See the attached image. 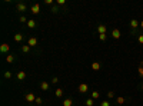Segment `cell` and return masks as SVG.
Here are the masks:
<instances>
[{
  "instance_id": "1",
  "label": "cell",
  "mask_w": 143,
  "mask_h": 106,
  "mask_svg": "<svg viewBox=\"0 0 143 106\" xmlns=\"http://www.w3.org/2000/svg\"><path fill=\"white\" fill-rule=\"evenodd\" d=\"M77 90H79V93H86V92L89 90V86H87L86 83H80L79 88H77Z\"/></svg>"
},
{
  "instance_id": "2",
  "label": "cell",
  "mask_w": 143,
  "mask_h": 106,
  "mask_svg": "<svg viewBox=\"0 0 143 106\" xmlns=\"http://www.w3.org/2000/svg\"><path fill=\"white\" fill-rule=\"evenodd\" d=\"M24 99H26V102H29V103H33V102H36V96H34L33 93H27V95L24 96Z\"/></svg>"
},
{
  "instance_id": "3",
  "label": "cell",
  "mask_w": 143,
  "mask_h": 106,
  "mask_svg": "<svg viewBox=\"0 0 143 106\" xmlns=\"http://www.w3.org/2000/svg\"><path fill=\"white\" fill-rule=\"evenodd\" d=\"M130 26H132V29H133V30H136V29L140 26V22H137L136 19H133V20H130Z\"/></svg>"
},
{
  "instance_id": "4",
  "label": "cell",
  "mask_w": 143,
  "mask_h": 106,
  "mask_svg": "<svg viewBox=\"0 0 143 106\" xmlns=\"http://www.w3.org/2000/svg\"><path fill=\"white\" fill-rule=\"evenodd\" d=\"M97 32H99V34H106V32H107V27H106L105 24H99V27H97Z\"/></svg>"
},
{
  "instance_id": "5",
  "label": "cell",
  "mask_w": 143,
  "mask_h": 106,
  "mask_svg": "<svg viewBox=\"0 0 143 106\" xmlns=\"http://www.w3.org/2000/svg\"><path fill=\"white\" fill-rule=\"evenodd\" d=\"M39 12H40V4H39V3L33 4V6H32V13H33V15H37Z\"/></svg>"
},
{
  "instance_id": "6",
  "label": "cell",
  "mask_w": 143,
  "mask_h": 106,
  "mask_svg": "<svg viewBox=\"0 0 143 106\" xmlns=\"http://www.w3.org/2000/svg\"><path fill=\"white\" fill-rule=\"evenodd\" d=\"M9 50H10V46L7 45V43H3V45L0 46V52L1 53H7Z\"/></svg>"
},
{
  "instance_id": "7",
  "label": "cell",
  "mask_w": 143,
  "mask_h": 106,
  "mask_svg": "<svg viewBox=\"0 0 143 106\" xmlns=\"http://www.w3.org/2000/svg\"><path fill=\"white\" fill-rule=\"evenodd\" d=\"M112 37H113V39H119V37H120V30H119V29H113V30H112Z\"/></svg>"
},
{
  "instance_id": "8",
  "label": "cell",
  "mask_w": 143,
  "mask_h": 106,
  "mask_svg": "<svg viewBox=\"0 0 143 106\" xmlns=\"http://www.w3.org/2000/svg\"><path fill=\"white\" fill-rule=\"evenodd\" d=\"M27 45L30 46V47L36 46V45H37V39H36V37H30V39L27 40Z\"/></svg>"
},
{
  "instance_id": "9",
  "label": "cell",
  "mask_w": 143,
  "mask_h": 106,
  "mask_svg": "<svg viewBox=\"0 0 143 106\" xmlns=\"http://www.w3.org/2000/svg\"><path fill=\"white\" fill-rule=\"evenodd\" d=\"M100 67H102V65H100L99 62H93V63H92V69H93L95 72H97V70H100Z\"/></svg>"
},
{
  "instance_id": "10",
  "label": "cell",
  "mask_w": 143,
  "mask_h": 106,
  "mask_svg": "<svg viewBox=\"0 0 143 106\" xmlns=\"http://www.w3.org/2000/svg\"><path fill=\"white\" fill-rule=\"evenodd\" d=\"M17 79H19V80H24V79H26V72L20 70V72L17 73Z\"/></svg>"
},
{
  "instance_id": "11",
  "label": "cell",
  "mask_w": 143,
  "mask_h": 106,
  "mask_svg": "<svg viewBox=\"0 0 143 106\" xmlns=\"http://www.w3.org/2000/svg\"><path fill=\"white\" fill-rule=\"evenodd\" d=\"M40 89H42V90H47V89H49V83L43 80V82L40 83Z\"/></svg>"
},
{
  "instance_id": "12",
  "label": "cell",
  "mask_w": 143,
  "mask_h": 106,
  "mask_svg": "<svg viewBox=\"0 0 143 106\" xmlns=\"http://www.w3.org/2000/svg\"><path fill=\"white\" fill-rule=\"evenodd\" d=\"M17 10H19V12H24V10H26V4L19 3V4H17Z\"/></svg>"
},
{
  "instance_id": "13",
  "label": "cell",
  "mask_w": 143,
  "mask_h": 106,
  "mask_svg": "<svg viewBox=\"0 0 143 106\" xmlns=\"http://www.w3.org/2000/svg\"><path fill=\"white\" fill-rule=\"evenodd\" d=\"M34 26H36V22H34L33 19H30V20L27 22V27H29V29H33Z\"/></svg>"
},
{
  "instance_id": "14",
  "label": "cell",
  "mask_w": 143,
  "mask_h": 106,
  "mask_svg": "<svg viewBox=\"0 0 143 106\" xmlns=\"http://www.w3.org/2000/svg\"><path fill=\"white\" fill-rule=\"evenodd\" d=\"M99 98H100V92H97V90L92 92V99H99Z\"/></svg>"
},
{
  "instance_id": "15",
  "label": "cell",
  "mask_w": 143,
  "mask_h": 106,
  "mask_svg": "<svg viewBox=\"0 0 143 106\" xmlns=\"http://www.w3.org/2000/svg\"><path fill=\"white\" fill-rule=\"evenodd\" d=\"M72 105H73L72 99H64L63 100V106H72Z\"/></svg>"
},
{
  "instance_id": "16",
  "label": "cell",
  "mask_w": 143,
  "mask_h": 106,
  "mask_svg": "<svg viewBox=\"0 0 143 106\" xmlns=\"http://www.w3.org/2000/svg\"><path fill=\"white\" fill-rule=\"evenodd\" d=\"M15 40H16V42H22V40H23V34H20V33L15 34Z\"/></svg>"
},
{
  "instance_id": "17",
  "label": "cell",
  "mask_w": 143,
  "mask_h": 106,
  "mask_svg": "<svg viewBox=\"0 0 143 106\" xmlns=\"http://www.w3.org/2000/svg\"><path fill=\"white\" fill-rule=\"evenodd\" d=\"M54 95H56L57 98H60V96L63 95V89H60V88H59V89H56V90H54Z\"/></svg>"
},
{
  "instance_id": "18",
  "label": "cell",
  "mask_w": 143,
  "mask_h": 106,
  "mask_svg": "<svg viewBox=\"0 0 143 106\" xmlns=\"http://www.w3.org/2000/svg\"><path fill=\"white\" fill-rule=\"evenodd\" d=\"M13 60H15V56H12V55H7L6 62H7V63H13Z\"/></svg>"
},
{
  "instance_id": "19",
  "label": "cell",
  "mask_w": 143,
  "mask_h": 106,
  "mask_svg": "<svg viewBox=\"0 0 143 106\" xmlns=\"http://www.w3.org/2000/svg\"><path fill=\"white\" fill-rule=\"evenodd\" d=\"M29 50H30V46H29V45H26V46H22V52H23V53H27Z\"/></svg>"
},
{
  "instance_id": "20",
  "label": "cell",
  "mask_w": 143,
  "mask_h": 106,
  "mask_svg": "<svg viewBox=\"0 0 143 106\" xmlns=\"http://www.w3.org/2000/svg\"><path fill=\"white\" fill-rule=\"evenodd\" d=\"M125 103V98L123 96H119L117 98V105H123Z\"/></svg>"
},
{
  "instance_id": "21",
  "label": "cell",
  "mask_w": 143,
  "mask_h": 106,
  "mask_svg": "<svg viewBox=\"0 0 143 106\" xmlns=\"http://www.w3.org/2000/svg\"><path fill=\"white\" fill-rule=\"evenodd\" d=\"M93 105H95V102H93V99H92V98L86 100V106H93Z\"/></svg>"
},
{
  "instance_id": "22",
  "label": "cell",
  "mask_w": 143,
  "mask_h": 106,
  "mask_svg": "<svg viewBox=\"0 0 143 106\" xmlns=\"http://www.w3.org/2000/svg\"><path fill=\"white\" fill-rule=\"evenodd\" d=\"M100 106H110V102L109 100H103V102H100Z\"/></svg>"
},
{
  "instance_id": "23",
  "label": "cell",
  "mask_w": 143,
  "mask_h": 106,
  "mask_svg": "<svg viewBox=\"0 0 143 106\" xmlns=\"http://www.w3.org/2000/svg\"><path fill=\"white\" fill-rule=\"evenodd\" d=\"M107 98H109V99H113V98H114V92H107Z\"/></svg>"
},
{
  "instance_id": "24",
  "label": "cell",
  "mask_w": 143,
  "mask_h": 106,
  "mask_svg": "<svg viewBox=\"0 0 143 106\" xmlns=\"http://www.w3.org/2000/svg\"><path fill=\"white\" fill-rule=\"evenodd\" d=\"M137 72H139V76H140V77H143V67H142V66L137 69Z\"/></svg>"
},
{
  "instance_id": "25",
  "label": "cell",
  "mask_w": 143,
  "mask_h": 106,
  "mask_svg": "<svg viewBox=\"0 0 143 106\" xmlns=\"http://www.w3.org/2000/svg\"><path fill=\"white\" fill-rule=\"evenodd\" d=\"M20 22H22V23H26V22H29V20H27L24 16H20Z\"/></svg>"
},
{
  "instance_id": "26",
  "label": "cell",
  "mask_w": 143,
  "mask_h": 106,
  "mask_svg": "<svg viewBox=\"0 0 143 106\" xmlns=\"http://www.w3.org/2000/svg\"><path fill=\"white\" fill-rule=\"evenodd\" d=\"M99 39H100L102 42H105V40H106V34H99Z\"/></svg>"
},
{
  "instance_id": "27",
  "label": "cell",
  "mask_w": 143,
  "mask_h": 106,
  "mask_svg": "<svg viewBox=\"0 0 143 106\" xmlns=\"http://www.w3.org/2000/svg\"><path fill=\"white\" fill-rule=\"evenodd\" d=\"M4 77H6V79H10V77H12V73H10V72H6V73H4Z\"/></svg>"
},
{
  "instance_id": "28",
  "label": "cell",
  "mask_w": 143,
  "mask_h": 106,
  "mask_svg": "<svg viewBox=\"0 0 143 106\" xmlns=\"http://www.w3.org/2000/svg\"><path fill=\"white\" fill-rule=\"evenodd\" d=\"M57 82H59V79H57V77H56V76H54V77H53V79H52V83H53V85H56V83H57Z\"/></svg>"
},
{
  "instance_id": "29",
  "label": "cell",
  "mask_w": 143,
  "mask_h": 106,
  "mask_svg": "<svg viewBox=\"0 0 143 106\" xmlns=\"http://www.w3.org/2000/svg\"><path fill=\"white\" fill-rule=\"evenodd\" d=\"M137 40H139L140 45H143V34H139V39H137Z\"/></svg>"
},
{
  "instance_id": "30",
  "label": "cell",
  "mask_w": 143,
  "mask_h": 106,
  "mask_svg": "<svg viewBox=\"0 0 143 106\" xmlns=\"http://www.w3.org/2000/svg\"><path fill=\"white\" fill-rule=\"evenodd\" d=\"M52 12H53V13H57V12H59V9H57V6H53V9H52Z\"/></svg>"
},
{
  "instance_id": "31",
  "label": "cell",
  "mask_w": 143,
  "mask_h": 106,
  "mask_svg": "<svg viewBox=\"0 0 143 106\" xmlns=\"http://www.w3.org/2000/svg\"><path fill=\"white\" fill-rule=\"evenodd\" d=\"M42 102H43V100H42V98H36V103H37V105H40Z\"/></svg>"
},
{
  "instance_id": "32",
  "label": "cell",
  "mask_w": 143,
  "mask_h": 106,
  "mask_svg": "<svg viewBox=\"0 0 143 106\" xmlns=\"http://www.w3.org/2000/svg\"><path fill=\"white\" fill-rule=\"evenodd\" d=\"M46 4H53V0H45Z\"/></svg>"
},
{
  "instance_id": "33",
  "label": "cell",
  "mask_w": 143,
  "mask_h": 106,
  "mask_svg": "<svg viewBox=\"0 0 143 106\" xmlns=\"http://www.w3.org/2000/svg\"><path fill=\"white\" fill-rule=\"evenodd\" d=\"M64 3H66L64 0H57V4H64Z\"/></svg>"
},
{
  "instance_id": "34",
  "label": "cell",
  "mask_w": 143,
  "mask_h": 106,
  "mask_svg": "<svg viewBox=\"0 0 143 106\" xmlns=\"http://www.w3.org/2000/svg\"><path fill=\"white\" fill-rule=\"evenodd\" d=\"M140 27L143 29V22H140Z\"/></svg>"
},
{
  "instance_id": "35",
  "label": "cell",
  "mask_w": 143,
  "mask_h": 106,
  "mask_svg": "<svg viewBox=\"0 0 143 106\" xmlns=\"http://www.w3.org/2000/svg\"><path fill=\"white\" fill-rule=\"evenodd\" d=\"M140 66H142V67H143V62H142V63H140Z\"/></svg>"
},
{
  "instance_id": "36",
  "label": "cell",
  "mask_w": 143,
  "mask_h": 106,
  "mask_svg": "<svg viewBox=\"0 0 143 106\" xmlns=\"http://www.w3.org/2000/svg\"><path fill=\"white\" fill-rule=\"evenodd\" d=\"M142 89H143V85H142Z\"/></svg>"
}]
</instances>
